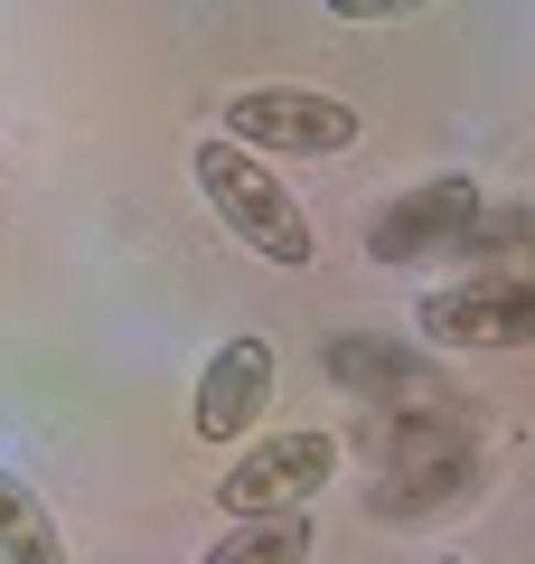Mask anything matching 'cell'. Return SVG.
Masks as SVG:
<instances>
[{"label": "cell", "instance_id": "6", "mask_svg": "<svg viewBox=\"0 0 535 564\" xmlns=\"http://www.w3.org/2000/svg\"><path fill=\"white\" fill-rule=\"evenodd\" d=\"M310 545H319L310 508H244V518H226V536L198 564H310Z\"/></svg>", "mask_w": 535, "mask_h": 564}, {"label": "cell", "instance_id": "1", "mask_svg": "<svg viewBox=\"0 0 535 564\" xmlns=\"http://www.w3.org/2000/svg\"><path fill=\"white\" fill-rule=\"evenodd\" d=\"M188 170H198V198L217 207V226L236 245H254L263 263H282V273H301V263L319 254V236H310V207L282 188V170H263V151H244V141H198L188 151Z\"/></svg>", "mask_w": 535, "mask_h": 564}, {"label": "cell", "instance_id": "5", "mask_svg": "<svg viewBox=\"0 0 535 564\" xmlns=\"http://www.w3.org/2000/svg\"><path fill=\"white\" fill-rule=\"evenodd\" d=\"M414 321L433 348H535V282H451L423 292Z\"/></svg>", "mask_w": 535, "mask_h": 564}, {"label": "cell", "instance_id": "2", "mask_svg": "<svg viewBox=\"0 0 535 564\" xmlns=\"http://www.w3.org/2000/svg\"><path fill=\"white\" fill-rule=\"evenodd\" d=\"M226 141L263 151V161H319V151L357 141V104L319 95V85H244V95H226Z\"/></svg>", "mask_w": 535, "mask_h": 564}, {"label": "cell", "instance_id": "7", "mask_svg": "<svg viewBox=\"0 0 535 564\" xmlns=\"http://www.w3.org/2000/svg\"><path fill=\"white\" fill-rule=\"evenodd\" d=\"M0 564H66L57 518H47V499L20 470H0Z\"/></svg>", "mask_w": 535, "mask_h": 564}, {"label": "cell", "instance_id": "4", "mask_svg": "<svg viewBox=\"0 0 535 564\" xmlns=\"http://www.w3.org/2000/svg\"><path fill=\"white\" fill-rule=\"evenodd\" d=\"M273 377H282V358H273V339H263V329L226 339L217 358L198 367V395H188V433H198V443H217V452H236L244 433L263 423V404H273Z\"/></svg>", "mask_w": 535, "mask_h": 564}, {"label": "cell", "instance_id": "3", "mask_svg": "<svg viewBox=\"0 0 535 564\" xmlns=\"http://www.w3.org/2000/svg\"><path fill=\"white\" fill-rule=\"evenodd\" d=\"M338 470V443L329 433H244L236 443V470L217 480V508L244 518V508H310Z\"/></svg>", "mask_w": 535, "mask_h": 564}, {"label": "cell", "instance_id": "10", "mask_svg": "<svg viewBox=\"0 0 535 564\" xmlns=\"http://www.w3.org/2000/svg\"><path fill=\"white\" fill-rule=\"evenodd\" d=\"M433 564H470V555H433Z\"/></svg>", "mask_w": 535, "mask_h": 564}, {"label": "cell", "instance_id": "9", "mask_svg": "<svg viewBox=\"0 0 535 564\" xmlns=\"http://www.w3.org/2000/svg\"><path fill=\"white\" fill-rule=\"evenodd\" d=\"M329 20H357V29H376V20H414V10H433V0H319Z\"/></svg>", "mask_w": 535, "mask_h": 564}, {"label": "cell", "instance_id": "8", "mask_svg": "<svg viewBox=\"0 0 535 564\" xmlns=\"http://www.w3.org/2000/svg\"><path fill=\"white\" fill-rule=\"evenodd\" d=\"M470 207V188L460 180H433V188H414L404 207H385L376 226H367V245H376L385 263H404V254H433V217H460Z\"/></svg>", "mask_w": 535, "mask_h": 564}]
</instances>
